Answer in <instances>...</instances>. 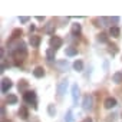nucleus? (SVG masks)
<instances>
[{
	"mask_svg": "<svg viewBox=\"0 0 122 122\" xmlns=\"http://www.w3.org/2000/svg\"><path fill=\"white\" fill-rule=\"evenodd\" d=\"M27 88V82L26 81H20L19 82V91H25Z\"/></svg>",
	"mask_w": 122,
	"mask_h": 122,
	"instance_id": "nucleus-22",
	"label": "nucleus"
},
{
	"mask_svg": "<svg viewBox=\"0 0 122 122\" xmlns=\"http://www.w3.org/2000/svg\"><path fill=\"white\" fill-rule=\"evenodd\" d=\"M111 22H113V23H118V22H119V17H112V19H111Z\"/></svg>",
	"mask_w": 122,
	"mask_h": 122,
	"instance_id": "nucleus-27",
	"label": "nucleus"
},
{
	"mask_svg": "<svg viewBox=\"0 0 122 122\" xmlns=\"http://www.w3.org/2000/svg\"><path fill=\"white\" fill-rule=\"evenodd\" d=\"M2 122H12V121H9V119H3Z\"/></svg>",
	"mask_w": 122,
	"mask_h": 122,
	"instance_id": "nucleus-30",
	"label": "nucleus"
},
{
	"mask_svg": "<svg viewBox=\"0 0 122 122\" xmlns=\"http://www.w3.org/2000/svg\"><path fill=\"white\" fill-rule=\"evenodd\" d=\"M6 115V111H5V108H2V116H5Z\"/></svg>",
	"mask_w": 122,
	"mask_h": 122,
	"instance_id": "nucleus-29",
	"label": "nucleus"
},
{
	"mask_svg": "<svg viewBox=\"0 0 122 122\" xmlns=\"http://www.w3.org/2000/svg\"><path fill=\"white\" fill-rule=\"evenodd\" d=\"M112 81H113L115 83H122V72H116V73H113Z\"/></svg>",
	"mask_w": 122,
	"mask_h": 122,
	"instance_id": "nucleus-16",
	"label": "nucleus"
},
{
	"mask_svg": "<svg viewBox=\"0 0 122 122\" xmlns=\"http://www.w3.org/2000/svg\"><path fill=\"white\" fill-rule=\"evenodd\" d=\"M83 122H93V121H92L91 118H85V119H83Z\"/></svg>",
	"mask_w": 122,
	"mask_h": 122,
	"instance_id": "nucleus-28",
	"label": "nucleus"
},
{
	"mask_svg": "<svg viewBox=\"0 0 122 122\" xmlns=\"http://www.w3.org/2000/svg\"><path fill=\"white\" fill-rule=\"evenodd\" d=\"M73 69H75L76 72H82V69H83V62H82V60H75Z\"/></svg>",
	"mask_w": 122,
	"mask_h": 122,
	"instance_id": "nucleus-14",
	"label": "nucleus"
},
{
	"mask_svg": "<svg viewBox=\"0 0 122 122\" xmlns=\"http://www.w3.org/2000/svg\"><path fill=\"white\" fill-rule=\"evenodd\" d=\"M78 98H79V88L78 85H72V99L75 105H78Z\"/></svg>",
	"mask_w": 122,
	"mask_h": 122,
	"instance_id": "nucleus-8",
	"label": "nucleus"
},
{
	"mask_svg": "<svg viewBox=\"0 0 122 122\" xmlns=\"http://www.w3.org/2000/svg\"><path fill=\"white\" fill-rule=\"evenodd\" d=\"M81 32H82V26L81 25H78V23L72 25V35H79Z\"/></svg>",
	"mask_w": 122,
	"mask_h": 122,
	"instance_id": "nucleus-18",
	"label": "nucleus"
},
{
	"mask_svg": "<svg viewBox=\"0 0 122 122\" xmlns=\"http://www.w3.org/2000/svg\"><path fill=\"white\" fill-rule=\"evenodd\" d=\"M62 45H63V40L60 39V37H57V36H55V37L50 39V47L55 49V50H57L59 47H62Z\"/></svg>",
	"mask_w": 122,
	"mask_h": 122,
	"instance_id": "nucleus-4",
	"label": "nucleus"
},
{
	"mask_svg": "<svg viewBox=\"0 0 122 122\" xmlns=\"http://www.w3.org/2000/svg\"><path fill=\"white\" fill-rule=\"evenodd\" d=\"M66 89H68V81L66 79H62V81L57 83V95L59 96H63L66 93Z\"/></svg>",
	"mask_w": 122,
	"mask_h": 122,
	"instance_id": "nucleus-3",
	"label": "nucleus"
},
{
	"mask_svg": "<svg viewBox=\"0 0 122 122\" xmlns=\"http://www.w3.org/2000/svg\"><path fill=\"white\" fill-rule=\"evenodd\" d=\"M17 101H19V99H17L16 95H9V96H7V103H9V105H16Z\"/></svg>",
	"mask_w": 122,
	"mask_h": 122,
	"instance_id": "nucleus-19",
	"label": "nucleus"
},
{
	"mask_svg": "<svg viewBox=\"0 0 122 122\" xmlns=\"http://www.w3.org/2000/svg\"><path fill=\"white\" fill-rule=\"evenodd\" d=\"M82 108H83L85 111H91V109L93 108V98H92L91 95H86V96H83Z\"/></svg>",
	"mask_w": 122,
	"mask_h": 122,
	"instance_id": "nucleus-2",
	"label": "nucleus"
},
{
	"mask_svg": "<svg viewBox=\"0 0 122 122\" xmlns=\"http://www.w3.org/2000/svg\"><path fill=\"white\" fill-rule=\"evenodd\" d=\"M33 75H35L36 78H43V76H45V71H43V68L37 66V68L33 71Z\"/></svg>",
	"mask_w": 122,
	"mask_h": 122,
	"instance_id": "nucleus-13",
	"label": "nucleus"
},
{
	"mask_svg": "<svg viewBox=\"0 0 122 122\" xmlns=\"http://www.w3.org/2000/svg\"><path fill=\"white\" fill-rule=\"evenodd\" d=\"M23 99H25V102H27V103L36 106V93H35L33 91H27V92H25V93H23Z\"/></svg>",
	"mask_w": 122,
	"mask_h": 122,
	"instance_id": "nucleus-1",
	"label": "nucleus"
},
{
	"mask_svg": "<svg viewBox=\"0 0 122 122\" xmlns=\"http://www.w3.org/2000/svg\"><path fill=\"white\" fill-rule=\"evenodd\" d=\"M109 35H111L112 37H119V35H121L119 27H118V26H112V27L109 29Z\"/></svg>",
	"mask_w": 122,
	"mask_h": 122,
	"instance_id": "nucleus-11",
	"label": "nucleus"
},
{
	"mask_svg": "<svg viewBox=\"0 0 122 122\" xmlns=\"http://www.w3.org/2000/svg\"><path fill=\"white\" fill-rule=\"evenodd\" d=\"M78 55V49L73 47V46H69L66 47V56H76Z\"/></svg>",
	"mask_w": 122,
	"mask_h": 122,
	"instance_id": "nucleus-12",
	"label": "nucleus"
},
{
	"mask_svg": "<svg viewBox=\"0 0 122 122\" xmlns=\"http://www.w3.org/2000/svg\"><path fill=\"white\" fill-rule=\"evenodd\" d=\"M47 112H49V115H50V116H55L56 109L53 108V105H49V106H47Z\"/></svg>",
	"mask_w": 122,
	"mask_h": 122,
	"instance_id": "nucleus-23",
	"label": "nucleus"
},
{
	"mask_svg": "<svg viewBox=\"0 0 122 122\" xmlns=\"http://www.w3.org/2000/svg\"><path fill=\"white\" fill-rule=\"evenodd\" d=\"M98 40L102 42V43H106V42H108V37H106L105 33H101V35H98Z\"/></svg>",
	"mask_w": 122,
	"mask_h": 122,
	"instance_id": "nucleus-21",
	"label": "nucleus"
},
{
	"mask_svg": "<svg viewBox=\"0 0 122 122\" xmlns=\"http://www.w3.org/2000/svg\"><path fill=\"white\" fill-rule=\"evenodd\" d=\"M103 106H105L106 109H112V108H115V106H116V99H115V98H112V96L106 98V99H105V102H103Z\"/></svg>",
	"mask_w": 122,
	"mask_h": 122,
	"instance_id": "nucleus-7",
	"label": "nucleus"
},
{
	"mask_svg": "<svg viewBox=\"0 0 122 122\" xmlns=\"http://www.w3.org/2000/svg\"><path fill=\"white\" fill-rule=\"evenodd\" d=\"M12 86H13V83H12V81H10L9 78H3V79H2V92H3V93H6Z\"/></svg>",
	"mask_w": 122,
	"mask_h": 122,
	"instance_id": "nucleus-6",
	"label": "nucleus"
},
{
	"mask_svg": "<svg viewBox=\"0 0 122 122\" xmlns=\"http://www.w3.org/2000/svg\"><path fill=\"white\" fill-rule=\"evenodd\" d=\"M19 116H20L22 119H27V116H29V112H27V109H26L25 106H22V108L19 109Z\"/></svg>",
	"mask_w": 122,
	"mask_h": 122,
	"instance_id": "nucleus-15",
	"label": "nucleus"
},
{
	"mask_svg": "<svg viewBox=\"0 0 122 122\" xmlns=\"http://www.w3.org/2000/svg\"><path fill=\"white\" fill-rule=\"evenodd\" d=\"M30 45H32V47H39V45H40V36H30Z\"/></svg>",
	"mask_w": 122,
	"mask_h": 122,
	"instance_id": "nucleus-9",
	"label": "nucleus"
},
{
	"mask_svg": "<svg viewBox=\"0 0 122 122\" xmlns=\"http://www.w3.org/2000/svg\"><path fill=\"white\" fill-rule=\"evenodd\" d=\"M19 20H20V23H27L29 22V17L27 16H22V17H19Z\"/></svg>",
	"mask_w": 122,
	"mask_h": 122,
	"instance_id": "nucleus-25",
	"label": "nucleus"
},
{
	"mask_svg": "<svg viewBox=\"0 0 122 122\" xmlns=\"http://www.w3.org/2000/svg\"><path fill=\"white\" fill-rule=\"evenodd\" d=\"M65 122H73V113L72 111H68L65 115Z\"/></svg>",
	"mask_w": 122,
	"mask_h": 122,
	"instance_id": "nucleus-20",
	"label": "nucleus"
},
{
	"mask_svg": "<svg viewBox=\"0 0 122 122\" xmlns=\"http://www.w3.org/2000/svg\"><path fill=\"white\" fill-rule=\"evenodd\" d=\"M19 35H22V30H15L12 37H13V39H16V37H19Z\"/></svg>",
	"mask_w": 122,
	"mask_h": 122,
	"instance_id": "nucleus-26",
	"label": "nucleus"
},
{
	"mask_svg": "<svg viewBox=\"0 0 122 122\" xmlns=\"http://www.w3.org/2000/svg\"><path fill=\"white\" fill-rule=\"evenodd\" d=\"M99 22L102 23V26H108V22H109V19H106V17H101V19H99Z\"/></svg>",
	"mask_w": 122,
	"mask_h": 122,
	"instance_id": "nucleus-24",
	"label": "nucleus"
},
{
	"mask_svg": "<svg viewBox=\"0 0 122 122\" xmlns=\"http://www.w3.org/2000/svg\"><path fill=\"white\" fill-rule=\"evenodd\" d=\"M43 30H45V33H47V35H53V33H55V23H52V22L47 23Z\"/></svg>",
	"mask_w": 122,
	"mask_h": 122,
	"instance_id": "nucleus-10",
	"label": "nucleus"
},
{
	"mask_svg": "<svg viewBox=\"0 0 122 122\" xmlns=\"http://www.w3.org/2000/svg\"><path fill=\"white\" fill-rule=\"evenodd\" d=\"M56 68L60 71V72H66L68 69H69V62L66 59H63V60H57L56 62Z\"/></svg>",
	"mask_w": 122,
	"mask_h": 122,
	"instance_id": "nucleus-5",
	"label": "nucleus"
},
{
	"mask_svg": "<svg viewBox=\"0 0 122 122\" xmlns=\"http://www.w3.org/2000/svg\"><path fill=\"white\" fill-rule=\"evenodd\" d=\"M55 49H49L47 52H46V57H47V60H49V62H53V60H55Z\"/></svg>",
	"mask_w": 122,
	"mask_h": 122,
	"instance_id": "nucleus-17",
	"label": "nucleus"
}]
</instances>
